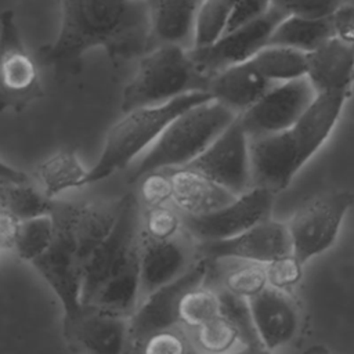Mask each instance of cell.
<instances>
[{"instance_id":"cell-26","label":"cell","mask_w":354,"mask_h":354,"mask_svg":"<svg viewBox=\"0 0 354 354\" xmlns=\"http://www.w3.org/2000/svg\"><path fill=\"white\" fill-rule=\"evenodd\" d=\"M54 201L33 181L0 183V209H6L19 220L48 214L53 212Z\"/></svg>"},{"instance_id":"cell-3","label":"cell","mask_w":354,"mask_h":354,"mask_svg":"<svg viewBox=\"0 0 354 354\" xmlns=\"http://www.w3.org/2000/svg\"><path fill=\"white\" fill-rule=\"evenodd\" d=\"M141 220L142 206L137 194L129 192L122 196L112 230L86 263L83 304L131 318L141 300Z\"/></svg>"},{"instance_id":"cell-6","label":"cell","mask_w":354,"mask_h":354,"mask_svg":"<svg viewBox=\"0 0 354 354\" xmlns=\"http://www.w3.org/2000/svg\"><path fill=\"white\" fill-rule=\"evenodd\" d=\"M209 91H192L171 101L124 112L106 133L102 151L88 171L87 184H94L127 167L149 149L166 126L183 111L210 100Z\"/></svg>"},{"instance_id":"cell-5","label":"cell","mask_w":354,"mask_h":354,"mask_svg":"<svg viewBox=\"0 0 354 354\" xmlns=\"http://www.w3.org/2000/svg\"><path fill=\"white\" fill-rule=\"evenodd\" d=\"M236 118L235 112L213 98L183 111L141 155L130 173V183H137L149 171L189 165Z\"/></svg>"},{"instance_id":"cell-27","label":"cell","mask_w":354,"mask_h":354,"mask_svg":"<svg viewBox=\"0 0 354 354\" xmlns=\"http://www.w3.org/2000/svg\"><path fill=\"white\" fill-rule=\"evenodd\" d=\"M55 221L51 213L21 220L14 252L21 260L33 263L53 246Z\"/></svg>"},{"instance_id":"cell-10","label":"cell","mask_w":354,"mask_h":354,"mask_svg":"<svg viewBox=\"0 0 354 354\" xmlns=\"http://www.w3.org/2000/svg\"><path fill=\"white\" fill-rule=\"evenodd\" d=\"M274 196L272 191L254 185L210 213L183 214L184 230L196 243L235 236L271 217Z\"/></svg>"},{"instance_id":"cell-31","label":"cell","mask_w":354,"mask_h":354,"mask_svg":"<svg viewBox=\"0 0 354 354\" xmlns=\"http://www.w3.org/2000/svg\"><path fill=\"white\" fill-rule=\"evenodd\" d=\"M238 0H203L195 29L192 47H201L218 39Z\"/></svg>"},{"instance_id":"cell-1","label":"cell","mask_w":354,"mask_h":354,"mask_svg":"<svg viewBox=\"0 0 354 354\" xmlns=\"http://www.w3.org/2000/svg\"><path fill=\"white\" fill-rule=\"evenodd\" d=\"M152 47L145 0H61L59 30L37 55L41 64L69 69L94 48H102L116 64L142 57Z\"/></svg>"},{"instance_id":"cell-16","label":"cell","mask_w":354,"mask_h":354,"mask_svg":"<svg viewBox=\"0 0 354 354\" xmlns=\"http://www.w3.org/2000/svg\"><path fill=\"white\" fill-rule=\"evenodd\" d=\"M62 333L75 351L118 354L130 343V317L83 304L73 317L62 321Z\"/></svg>"},{"instance_id":"cell-35","label":"cell","mask_w":354,"mask_h":354,"mask_svg":"<svg viewBox=\"0 0 354 354\" xmlns=\"http://www.w3.org/2000/svg\"><path fill=\"white\" fill-rule=\"evenodd\" d=\"M346 0H271V6L285 17L329 18Z\"/></svg>"},{"instance_id":"cell-17","label":"cell","mask_w":354,"mask_h":354,"mask_svg":"<svg viewBox=\"0 0 354 354\" xmlns=\"http://www.w3.org/2000/svg\"><path fill=\"white\" fill-rule=\"evenodd\" d=\"M194 238L184 230L167 239H155L142 235L140 250L141 300L155 289L177 279L201 256ZM140 300V301H141Z\"/></svg>"},{"instance_id":"cell-37","label":"cell","mask_w":354,"mask_h":354,"mask_svg":"<svg viewBox=\"0 0 354 354\" xmlns=\"http://www.w3.org/2000/svg\"><path fill=\"white\" fill-rule=\"evenodd\" d=\"M303 266L304 264L293 253L266 264L268 285L277 289L289 290L301 279Z\"/></svg>"},{"instance_id":"cell-2","label":"cell","mask_w":354,"mask_h":354,"mask_svg":"<svg viewBox=\"0 0 354 354\" xmlns=\"http://www.w3.org/2000/svg\"><path fill=\"white\" fill-rule=\"evenodd\" d=\"M119 201L112 203L54 201L55 239L41 257L32 263L51 288L62 308V321L83 306L82 286L86 263L94 249L112 230Z\"/></svg>"},{"instance_id":"cell-34","label":"cell","mask_w":354,"mask_h":354,"mask_svg":"<svg viewBox=\"0 0 354 354\" xmlns=\"http://www.w3.org/2000/svg\"><path fill=\"white\" fill-rule=\"evenodd\" d=\"M137 183L140 184L137 196L142 207L171 203L173 185L169 169L149 171L144 174Z\"/></svg>"},{"instance_id":"cell-7","label":"cell","mask_w":354,"mask_h":354,"mask_svg":"<svg viewBox=\"0 0 354 354\" xmlns=\"http://www.w3.org/2000/svg\"><path fill=\"white\" fill-rule=\"evenodd\" d=\"M209 77L195 66L189 48L156 44L142 57L122 94V111L159 105L192 91H207Z\"/></svg>"},{"instance_id":"cell-21","label":"cell","mask_w":354,"mask_h":354,"mask_svg":"<svg viewBox=\"0 0 354 354\" xmlns=\"http://www.w3.org/2000/svg\"><path fill=\"white\" fill-rule=\"evenodd\" d=\"M169 171L173 185L171 203L183 214H206L238 196L192 167H174Z\"/></svg>"},{"instance_id":"cell-23","label":"cell","mask_w":354,"mask_h":354,"mask_svg":"<svg viewBox=\"0 0 354 354\" xmlns=\"http://www.w3.org/2000/svg\"><path fill=\"white\" fill-rule=\"evenodd\" d=\"M88 171L73 149H59L40 162L35 176L43 192L54 199L68 189L88 185Z\"/></svg>"},{"instance_id":"cell-33","label":"cell","mask_w":354,"mask_h":354,"mask_svg":"<svg viewBox=\"0 0 354 354\" xmlns=\"http://www.w3.org/2000/svg\"><path fill=\"white\" fill-rule=\"evenodd\" d=\"M267 285L266 264L252 261H241L223 278V289L245 299L259 295Z\"/></svg>"},{"instance_id":"cell-18","label":"cell","mask_w":354,"mask_h":354,"mask_svg":"<svg viewBox=\"0 0 354 354\" xmlns=\"http://www.w3.org/2000/svg\"><path fill=\"white\" fill-rule=\"evenodd\" d=\"M249 304L264 350H277L295 339L300 315L289 290L267 285L259 295L249 299Z\"/></svg>"},{"instance_id":"cell-40","label":"cell","mask_w":354,"mask_h":354,"mask_svg":"<svg viewBox=\"0 0 354 354\" xmlns=\"http://www.w3.org/2000/svg\"><path fill=\"white\" fill-rule=\"evenodd\" d=\"M335 36L354 44V7L342 6L332 15Z\"/></svg>"},{"instance_id":"cell-11","label":"cell","mask_w":354,"mask_h":354,"mask_svg":"<svg viewBox=\"0 0 354 354\" xmlns=\"http://www.w3.org/2000/svg\"><path fill=\"white\" fill-rule=\"evenodd\" d=\"M317 95L307 76L275 83L238 119L250 138L279 133L293 126L313 105Z\"/></svg>"},{"instance_id":"cell-29","label":"cell","mask_w":354,"mask_h":354,"mask_svg":"<svg viewBox=\"0 0 354 354\" xmlns=\"http://www.w3.org/2000/svg\"><path fill=\"white\" fill-rule=\"evenodd\" d=\"M181 325L192 329L212 318L220 315L218 290H213L206 283L189 289L180 303Z\"/></svg>"},{"instance_id":"cell-25","label":"cell","mask_w":354,"mask_h":354,"mask_svg":"<svg viewBox=\"0 0 354 354\" xmlns=\"http://www.w3.org/2000/svg\"><path fill=\"white\" fill-rule=\"evenodd\" d=\"M252 61L256 68L274 83L307 76V53L292 47L267 44Z\"/></svg>"},{"instance_id":"cell-20","label":"cell","mask_w":354,"mask_h":354,"mask_svg":"<svg viewBox=\"0 0 354 354\" xmlns=\"http://www.w3.org/2000/svg\"><path fill=\"white\" fill-rule=\"evenodd\" d=\"M307 77L318 94H348L354 83V44L333 36L307 53Z\"/></svg>"},{"instance_id":"cell-19","label":"cell","mask_w":354,"mask_h":354,"mask_svg":"<svg viewBox=\"0 0 354 354\" xmlns=\"http://www.w3.org/2000/svg\"><path fill=\"white\" fill-rule=\"evenodd\" d=\"M274 84L249 59L213 75L209 80L207 91L213 100L239 116L253 106Z\"/></svg>"},{"instance_id":"cell-15","label":"cell","mask_w":354,"mask_h":354,"mask_svg":"<svg viewBox=\"0 0 354 354\" xmlns=\"http://www.w3.org/2000/svg\"><path fill=\"white\" fill-rule=\"evenodd\" d=\"M198 250L210 261L236 260L268 264L293 253V245L288 223L270 217L235 236L198 243Z\"/></svg>"},{"instance_id":"cell-9","label":"cell","mask_w":354,"mask_h":354,"mask_svg":"<svg viewBox=\"0 0 354 354\" xmlns=\"http://www.w3.org/2000/svg\"><path fill=\"white\" fill-rule=\"evenodd\" d=\"M210 263L209 259L201 254L183 275L155 289L140 301L130 318L129 347L131 350L138 351L149 335L181 325L178 314L181 299L189 289L206 283Z\"/></svg>"},{"instance_id":"cell-41","label":"cell","mask_w":354,"mask_h":354,"mask_svg":"<svg viewBox=\"0 0 354 354\" xmlns=\"http://www.w3.org/2000/svg\"><path fill=\"white\" fill-rule=\"evenodd\" d=\"M32 181V177L25 171L7 165L4 160L0 163V183H28Z\"/></svg>"},{"instance_id":"cell-13","label":"cell","mask_w":354,"mask_h":354,"mask_svg":"<svg viewBox=\"0 0 354 354\" xmlns=\"http://www.w3.org/2000/svg\"><path fill=\"white\" fill-rule=\"evenodd\" d=\"M187 166L201 171L235 195L254 187L250 137L238 118Z\"/></svg>"},{"instance_id":"cell-24","label":"cell","mask_w":354,"mask_h":354,"mask_svg":"<svg viewBox=\"0 0 354 354\" xmlns=\"http://www.w3.org/2000/svg\"><path fill=\"white\" fill-rule=\"evenodd\" d=\"M335 36L332 17L304 18L285 17L274 29L268 44L292 47L304 53H311Z\"/></svg>"},{"instance_id":"cell-32","label":"cell","mask_w":354,"mask_h":354,"mask_svg":"<svg viewBox=\"0 0 354 354\" xmlns=\"http://www.w3.org/2000/svg\"><path fill=\"white\" fill-rule=\"evenodd\" d=\"M142 235L155 239L177 236L184 231L183 213L173 205L142 207Z\"/></svg>"},{"instance_id":"cell-22","label":"cell","mask_w":354,"mask_h":354,"mask_svg":"<svg viewBox=\"0 0 354 354\" xmlns=\"http://www.w3.org/2000/svg\"><path fill=\"white\" fill-rule=\"evenodd\" d=\"M152 37L156 44L194 46L198 15L203 0H145Z\"/></svg>"},{"instance_id":"cell-39","label":"cell","mask_w":354,"mask_h":354,"mask_svg":"<svg viewBox=\"0 0 354 354\" xmlns=\"http://www.w3.org/2000/svg\"><path fill=\"white\" fill-rule=\"evenodd\" d=\"M21 220L6 209H0V248L3 252H14Z\"/></svg>"},{"instance_id":"cell-8","label":"cell","mask_w":354,"mask_h":354,"mask_svg":"<svg viewBox=\"0 0 354 354\" xmlns=\"http://www.w3.org/2000/svg\"><path fill=\"white\" fill-rule=\"evenodd\" d=\"M353 199L348 191L322 194L304 203L292 216L288 227L293 254L303 264L333 245Z\"/></svg>"},{"instance_id":"cell-12","label":"cell","mask_w":354,"mask_h":354,"mask_svg":"<svg viewBox=\"0 0 354 354\" xmlns=\"http://www.w3.org/2000/svg\"><path fill=\"white\" fill-rule=\"evenodd\" d=\"M1 111H22L43 95L40 76L33 58L26 51L14 12L1 14Z\"/></svg>"},{"instance_id":"cell-30","label":"cell","mask_w":354,"mask_h":354,"mask_svg":"<svg viewBox=\"0 0 354 354\" xmlns=\"http://www.w3.org/2000/svg\"><path fill=\"white\" fill-rule=\"evenodd\" d=\"M191 330L192 343L206 353H227L243 344L236 328L221 314Z\"/></svg>"},{"instance_id":"cell-36","label":"cell","mask_w":354,"mask_h":354,"mask_svg":"<svg viewBox=\"0 0 354 354\" xmlns=\"http://www.w3.org/2000/svg\"><path fill=\"white\" fill-rule=\"evenodd\" d=\"M180 326L162 329L149 335L138 351L147 354H184L189 351V342Z\"/></svg>"},{"instance_id":"cell-28","label":"cell","mask_w":354,"mask_h":354,"mask_svg":"<svg viewBox=\"0 0 354 354\" xmlns=\"http://www.w3.org/2000/svg\"><path fill=\"white\" fill-rule=\"evenodd\" d=\"M220 314L239 332L243 346L250 350H264L259 339L249 299L234 295L225 289L218 290Z\"/></svg>"},{"instance_id":"cell-38","label":"cell","mask_w":354,"mask_h":354,"mask_svg":"<svg viewBox=\"0 0 354 354\" xmlns=\"http://www.w3.org/2000/svg\"><path fill=\"white\" fill-rule=\"evenodd\" d=\"M271 0H238L232 8L223 33L248 25L271 10Z\"/></svg>"},{"instance_id":"cell-4","label":"cell","mask_w":354,"mask_h":354,"mask_svg":"<svg viewBox=\"0 0 354 354\" xmlns=\"http://www.w3.org/2000/svg\"><path fill=\"white\" fill-rule=\"evenodd\" d=\"M347 97L346 93H321L289 129L250 138L253 185L275 195L288 188L332 133Z\"/></svg>"},{"instance_id":"cell-14","label":"cell","mask_w":354,"mask_h":354,"mask_svg":"<svg viewBox=\"0 0 354 354\" xmlns=\"http://www.w3.org/2000/svg\"><path fill=\"white\" fill-rule=\"evenodd\" d=\"M283 18L282 12L271 7L261 18L223 33L213 43L191 47L189 55L198 71L210 79L228 66L252 59L270 43L274 29Z\"/></svg>"}]
</instances>
